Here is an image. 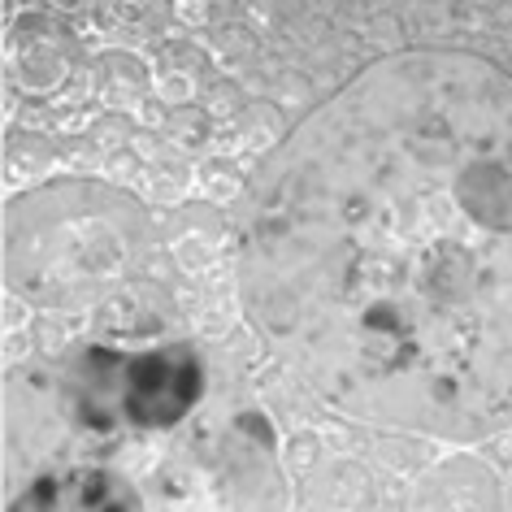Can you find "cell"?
I'll list each match as a JSON object with an SVG mask.
<instances>
[{
    "label": "cell",
    "instance_id": "cell-1",
    "mask_svg": "<svg viewBox=\"0 0 512 512\" xmlns=\"http://www.w3.org/2000/svg\"><path fill=\"white\" fill-rule=\"evenodd\" d=\"M239 300L365 426H512V70L400 48L313 105L235 200Z\"/></svg>",
    "mask_w": 512,
    "mask_h": 512
},
{
    "label": "cell",
    "instance_id": "cell-2",
    "mask_svg": "<svg viewBox=\"0 0 512 512\" xmlns=\"http://www.w3.org/2000/svg\"><path fill=\"white\" fill-rule=\"evenodd\" d=\"M144 243L135 196L87 178L48 183L5 209V283L40 309H83L131 274Z\"/></svg>",
    "mask_w": 512,
    "mask_h": 512
},
{
    "label": "cell",
    "instance_id": "cell-3",
    "mask_svg": "<svg viewBox=\"0 0 512 512\" xmlns=\"http://www.w3.org/2000/svg\"><path fill=\"white\" fill-rule=\"evenodd\" d=\"M148 512H287L278 434L261 408L196 421L144 478Z\"/></svg>",
    "mask_w": 512,
    "mask_h": 512
},
{
    "label": "cell",
    "instance_id": "cell-4",
    "mask_svg": "<svg viewBox=\"0 0 512 512\" xmlns=\"http://www.w3.org/2000/svg\"><path fill=\"white\" fill-rule=\"evenodd\" d=\"M204 400V356L191 343L109 348L96 343L61 378V404L92 434L178 430Z\"/></svg>",
    "mask_w": 512,
    "mask_h": 512
},
{
    "label": "cell",
    "instance_id": "cell-5",
    "mask_svg": "<svg viewBox=\"0 0 512 512\" xmlns=\"http://www.w3.org/2000/svg\"><path fill=\"white\" fill-rule=\"evenodd\" d=\"M9 512H148L144 486L109 465L44 469L9 499Z\"/></svg>",
    "mask_w": 512,
    "mask_h": 512
},
{
    "label": "cell",
    "instance_id": "cell-6",
    "mask_svg": "<svg viewBox=\"0 0 512 512\" xmlns=\"http://www.w3.org/2000/svg\"><path fill=\"white\" fill-rule=\"evenodd\" d=\"M408 512H504V486L486 460L456 452L421 473Z\"/></svg>",
    "mask_w": 512,
    "mask_h": 512
},
{
    "label": "cell",
    "instance_id": "cell-7",
    "mask_svg": "<svg viewBox=\"0 0 512 512\" xmlns=\"http://www.w3.org/2000/svg\"><path fill=\"white\" fill-rule=\"evenodd\" d=\"M74 66V40L61 27H48V22H27L18 31V48H14V74L22 79L27 92H57L61 83L70 79Z\"/></svg>",
    "mask_w": 512,
    "mask_h": 512
},
{
    "label": "cell",
    "instance_id": "cell-8",
    "mask_svg": "<svg viewBox=\"0 0 512 512\" xmlns=\"http://www.w3.org/2000/svg\"><path fill=\"white\" fill-rule=\"evenodd\" d=\"M313 504L317 512H369L374 508V478L352 460H339V465L317 473Z\"/></svg>",
    "mask_w": 512,
    "mask_h": 512
},
{
    "label": "cell",
    "instance_id": "cell-9",
    "mask_svg": "<svg viewBox=\"0 0 512 512\" xmlns=\"http://www.w3.org/2000/svg\"><path fill=\"white\" fill-rule=\"evenodd\" d=\"M96 83L109 100H139L148 92L152 74L135 53H105L96 61Z\"/></svg>",
    "mask_w": 512,
    "mask_h": 512
},
{
    "label": "cell",
    "instance_id": "cell-10",
    "mask_svg": "<svg viewBox=\"0 0 512 512\" xmlns=\"http://www.w3.org/2000/svg\"><path fill=\"white\" fill-rule=\"evenodd\" d=\"M157 304H144L139 300V291H131V296H109L105 304H100V330L105 335H148V330H157Z\"/></svg>",
    "mask_w": 512,
    "mask_h": 512
},
{
    "label": "cell",
    "instance_id": "cell-11",
    "mask_svg": "<svg viewBox=\"0 0 512 512\" xmlns=\"http://www.w3.org/2000/svg\"><path fill=\"white\" fill-rule=\"evenodd\" d=\"M170 135L183 148H200L204 139H209V118H204L200 109H178L174 118H170Z\"/></svg>",
    "mask_w": 512,
    "mask_h": 512
},
{
    "label": "cell",
    "instance_id": "cell-12",
    "mask_svg": "<svg viewBox=\"0 0 512 512\" xmlns=\"http://www.w3.org/2000/svg\"><path fill=\"white\" fill-rule=\"evenodd\" d=\"M313 456H317V439L313 434H296L291 439V465H313Z\"/></svg>",
    "mask_w": 512,
    "mask_h": 512
},
{
    "label": "cell",
    "instance_id": "cell-13",
    "mask_svg": "<svg viewBox=\"0 0 512 512\" xmlns=\"http://www.w3.org/2000/svg\"><path fill=\"white\" fill-rule=\"evenodd\" d=\"M508 495H512V486H508Z\"/></svg>",
    "mask_w": 512,
    "mask_h": 512
}]
</instances>
